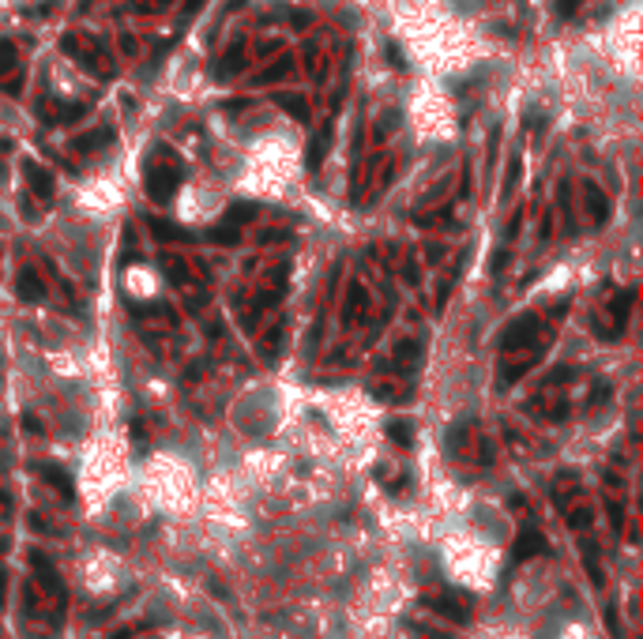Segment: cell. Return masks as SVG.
<instances>
[{
    "mask_svg": "<svg viewBox=\"0 0 643 639\" xmlns=\"http://www.w3.org/2000/svg\"><path fill=\"white\" fill-rule=\"evenodd\" d=\"M538 335V316L534 312H527V316H519V320H511L508 327H505V350H519V346H530Z\"/></svg>",
    "mask_w": 643,
    "mask_h": 639,
    "instance_id": "6da1fadb",
    "label": "cell"
},
{
    "mask_svg": "<svg viewBox=\"0 0 643 639\" xmlns=\"http://www.w3.org/2000/svg\"><path fill=\"white\" fill-rule=\"evenodd\" d=\"M23 177L31 181V192H34L38 200H53V173H49V170H42V165L34 162V159H26V162H23Z\"/></svg>",
    "mask_w": 643,
    "mask_h": 639,
    "instance_id": "7a4b0ae2",
    "label": "cell"
},
{
    "mask_svg": "<svg viewBox=\"0 0 643 639\" xmlns=\"http://www.w3.org/2000/svg\"><path fill=\"white\" fill-rule=\"evenodd\" d=\"M583 196L587 203H591V218H594V226H602L605 218H610V200L602 196V188L598 184H591V181H583Z\"/></svg>",
    "mask_w": 643,
    "mask_h": 639,
    "instance_id": "3957f363",
    "label": "cell"
},
{
    "mask_svg": "<svg viewBox=\"0 0 643 639\" xmlns=\"http://www.w3.org/2000/svg\"><path fill=\"white\" fill-rule=\"evenodd\" d=\"M15 293H19L23 301H42L45 298V286H42V279L34 271H23L19 282H15Z\"/></svg>",
    "mask_w": 643,
    "mask_h": 639,
    "instance_id": "277c9868",
    "label": "cell"
},
{
    "mask_svg": "<svg viewBox=\"0 0 643 639\" xmlns=\"http://www.w3.org/2000/svg\"><path fill=\"white\" fill-rule=\"evenodd\" d=\"M328 143H331V128H320V132H316V140L309 143V154H305V165H309V170H316V165L324 162Z\"/></svg>",
    "mask_w": 643,
    "mask_h": 639,
    "instance_id": "5b68a950",
    "label": "cell"
},
{
    "mask_svg": "<svg viewBox=\"0 0 643 639\" xmlns=\"http://www.w3.org/2000/svg\"><path fill=\"white\" fill-rule=\"evenodd\" d=\"M275 106L286 109V113L297 117V120H309V106H305L301 95H275Z\"/></svg>",
    "mask_w": 643,
    "mask_h": 639,
    "instance_id": "8992f818",
    "label": "cell"
},
{
    "mask_svg": "<svg viewBox=\"0 0 643 639\" xmlns=\"http://www.w3.org/2000/svg\"><path fill=\"white\" fill-rule=\"evenodd\" d=\"M106 140H113V132H95V136H83V140H76L72 147H76V151H90V147H98V143H106Z\"/></svg>",
    "mask_w": 643,
    "mask_h": 639,
    "instance_id": "52a82bcc",
    "label": "cell"
},
{
    "mask_svg": "<svg viewBox=\"0 0 643 639\" xmlns=\"http://www.w3.org/2000/svg\"><path fill=\"white\" fill-rule=\"evenodd\" d=\"M42 474H45V478H49V481H53V485H57V489H61V493H72V481H68V478H64V474H61V470H57V467H42Z\"/></svg>",
    "mask_w": 643,
    "mask_h": 639,
    "instance_id": "ba28073f",
    "label": "cell"
},
{
    "mask_svg": "<svg viewBox=\"0 0 643 639\" xmlns=\"http://www.w3.org/2000/svg\"><path fill=\"white\" fill-rule=\"evenodd\" d=\"M391 440H395V444H410V425L406 421H391Z\"/></svg>",
    "mask_w": 643,
    "mask_h": 639,
    "instance_id": "9c48e42d",
    "label": "cell"
},
{
    "mask_svg": "<svg viewBox=\"0 0 643 639\" xmlns=\"http://www.w3.org/2000/svg\"><path fill=\"white\" fill-rule=\"evenodd\" d=\"M278 76H286V60H278L275 68L260 72V76H256V83H271V79H278Z\"/></svg>",
    "mask_w": 643,
    "mask_h": 639,
    "instance_id": "30bf717a",
    "label": "cell"
},
{
    "mask_svg": "<svg viewBox=\"0 0 643 639\" xmlns=\"http://www.w3.org/2000/svg\"><path fill=\"white\" fill-rule=\"evenodd\" d=\"M399 357H410V361H418L422 357V346H418V342H399V350H395Z\"/></svg>",
    "mask_w": 643,
    "mask_h": 639,
    "instance_id": "8fae6325",
    "label": "cell"
},
{
    "mask_svg": "<svg viewBox=\"0 0 643 639\" xmlns=\"http://www.w3.org/2000/svg\"><path fill=\"white\" fill-rule=\"evenodd\" d=\"M388 60H391V68H406V57L399 53V45H388Z\"/></svg>",
    "mask_w": 643,
    "mask_h": 639,
    "instance_id": "7c38bea8",
    "label": "cell"
},
{
    "mask_svg": "<svg viewBox=\"0 0 643 639\" xmlns=\"http://www.w3.org/2000/svg\"><path fill=\"white\" fill-rule=\"evenodd\" d=\"M602 399H610V384H594V395H591V403H602Z\"/></svg>",
    "mask_w": 643,
    "mask_h": 639,
    "instance_id": "4fadbf2b",
    "label": "cell"
},
{
    "mask_svg": "<svg viewBox=\"0 0 643 639\" xmlns=\"http://www.w3.org/2000/svg\"><path fill=\"white\" fill-rule=\"evenodd\" d=\"M583 0H557V8H561V15H572L575 8H580Z\"/></svg>",
    "mask_w": 643,
    "mask_h": 639,
    "instance_id": "5bb4252c",
    "label": "cell"
},
{
    "mask_svg": "<svg viewBox=\"0 0 643 639\" xmlns=\"http://www.w3.org/2000/svg\"><path fill=\"white\" fill-rule=\"evenodd\" d=\"M230 218H234V222H245V218H248V207H245V203H237V207L230 211Z\"/></svg>",
    "mask_w": 643,
    "mask_h": 639,
    "instance_id": "9a60e30c",
    "label": "cell"
},
{
    "mask_svg": "<svg viewBox=\"0 0 643 639\" xmlns=\"http://www.w3.org/2000/svg\"><path fill=\"white\" fill-rule=\"evenodd\" d=\"M505 264H508V252H497V256H493V264H489V267H493V271H500Z\"/></svg>",
    "mask_w": 643,
    "mask_h": 639,
    "instance_id": "2e32d148",
    "label": "cell"
}]
</instances>
